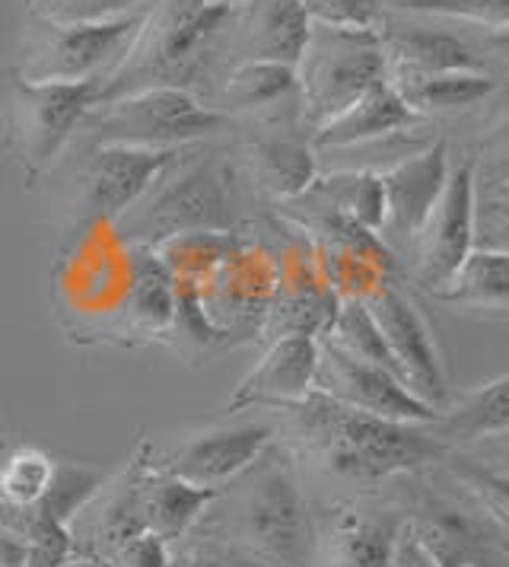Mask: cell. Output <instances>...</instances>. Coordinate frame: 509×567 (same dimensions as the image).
Listing matches in <instances>:
<instances>
[{
	"label": "cell",
	"mask_w": 509,
	"mask_h": 567,
	"mask_svg": "<svg viewBox=\"0 0 509 567\" xmlns=\"http://www.w3.org/2000/svg\"><path fill=\"white\" fill-rule=\"evenodd\" d=\"M446 446H468L478 440H503L509 431V377L500 373L481 386L449 392L433 421Z\"/></svg>",
	"instance_id": "cell-23"
},
{
	"label": "cell",
	"mask_w": 509,
	"mask_h": 567,
	"mask_svg": "<svg viewBox=\"0 0 509 567\" xmlns=\"http://www.w3.org/2000/svg\"><path fill=\"white\" fill-rule=\"evenodd\" d=\"M100 103V80L35 83L10 71L3 86L7 147L29 182L42 179L76 137L83 115Z\"/></svg>",
	"instance_id": "cell-8"
},
{
	"label": "cell",
	"mask_w": 509,
	"mask_h": 567,
	"mask_svg": "<svg viewBox=\"0 0 509 567\" xmlns=\"http://www.w3.org/2000/svg\"><path fill=\"white\" fill-rule=\"evenodd\" d=\"M278 414L249 417V421H232L217 424L210 431L191 434L169 450H153L147 453V463L156 472L185 478L201 488H220L229 478H236L246 465L254 463V456L278 440Z\"/></svg>",
	"instance_id": "cell-12"
},
{
	"label": "cell",
	"mask_w": 509,
	"mask_h": 567,
	"mask_svg": "<svg viewBox=\"0 0 509 567\" xmlns=\"http://www.w3.org/2000/svg\"><path fill=\"white\" fill-rule=\"evenodd\" d=\"M178 151L90 144L76 169V205L83 207V217L105 224L118 220L163 176Z\"/></svg>",
	"instance_id": "cell-14"
},
{
	"label": "cell",
	"mask_w": 509,
	"mask_h": 567,
	"mask_svg": "<svg viewBox=\"0 0 509 567\" xmlns=\"http://www.w3.org/2000/svg\"><path fill=\"white\" fill-rule=\"evenodd\" d=\"M173 555V545L153 533H141L134 539H127L125 545H118L105 567H166Z\"/></svg>",
	"instance_id": "cell-39"
},
{
	"label": "cell",
	"mask_w": 509,
	"mask_h": 567,
	"mask_svg": "<svg viewBox=\"0 0 509 567\" xmlns=\"http://www.w3.org/2000/svg\"><path fill=\"white\" fill-rule=\"evenodd\" d=\"M322 205L347 214L366 230H380L382 224V185L376 173L370 169H334L331 176L315 179L305 188Z\"/></svg>",
	"instance_id": "cell-32"
},
{
	"label": "cell",
	"mask_w": 509,
	"mask_h": 567,
	"mask_svg": "<svg viewBox=\"0 0 509 567\" xmlns=\"http://www.w3.org/2000/svg\"><path fill=\"white\" fill-rule=\"evenodd\" d=\"M236 173L224 156L195 147H181L163 169V176L112 220L115 236L127 246L156 249L159 243L185 233L236 230Z\"/></svg>",
	"instance_id": "cell-4"
},
{
	"label": "cell",
	"mask_w": 509,
	"mask_h": 567,
	"mask_svg": "<svg viewBox=\"0 0 509 567\" xmlns=\"http://www.w3.org/2000/svg\"><path fill=\"white\" fill-rule=\"evenodd\" d=\"M405 529L439 567L507 565V526L468 497L417 491L405 507Z\"/></svg>",
	"instance_id": "cell-9"
},
{
	"label": "cell",
	"mask_w": 509,
	"mask_h": 567,
	"mask_svg": "<svg viewBox=\"0 0 509 567\" xmlns=\"http://www.w3.org/2000/svg\"><path fill=\"white\" fill-rule=\"evenodd\" d=\"M224 13L227 3L217 0H153L122 61L100 80L96 105L156 86L185 90L210 105L214 86L227 71L220 52Z\"/></svg>",
	"instance_id": "cell-3"
},
{
	"label": "cell",
	"mask_w": 509,
	"mask_h": 567,
	"mask_svg": "<svg viewBox=\"0 0 509 567\" xmlns=\"http://www.w3.org/2000/svg\"><path fill=\"white\" fill-rule=\"evenodd\" d=\"M424 118L414 115L398 96V90L388 83V78L373 83L366 93H360L344 112H337L325 125L309 134V144L319 151H351L360 144H373L382 137H392L398 131L417 128Z\"/></svg>",
	"instance_id": "cell-22"
},
{
	"label": "cell",
	"mask_w": 509,
	"mask_h": 567,
	"mask_svg": "<svg viewBox=\"0 0 509 567\" xmlns=\"http://www.w3.org/2000/svg\"><path fill=\"white\" fill-rule=\"evenodd\" d=\"M309 23H325L341 29H380L382 0H297Z\"/></svg>",
	"instance_id": "cell-36"
},
{
	"label": "cell",
	"mask_w": 509,
	"mask_h": 567,
	"mask_svg": "<svg viewBox=\"0 0 509 567\" xmlns=\"http://www.w3.org/2000/svg\"><path fill=\"white\" fill-rule=\"evenodd\" d=\"M236 128V118L224 115L185 90H141L112 103L93 105L80 131L90 144H125L150 151L195 147L214 134Z\"/></svg>",
	"instance_id": "cell-6"
},
{
	"label": "cell",
	"mask_w": 509,
	"mask_h": 567,
	"mask_svg": "<svg viewBox=\"0 0 509 567\" xmlns=\"http://www.w3.org/2000/svg\"><path fill=\"white\" fill-rule=\"evenodd\" d=\"M319 341H329V344H334L337 351H344V354L354 358V361L380 367V370L392 373V377L405 386V380H402V373H398V363L392 358L388 344L382 341L380 326H376V319L366 310L363 297H341L337 312H334V319H331L329 332L319 338Z\"/></svg>",
	"instance_id": "cell-30"
},
{
	"label": "cell",
	"mask_w": 509,
	"mask_h": 567,
	"mask_svg": "<svg viewBox=\"0 0 509 567\" xmlns=\"http://www.w3.org/2000/svg\"><path fill=\"white\" fill-rule=\"evenodd\" d=\"M309 35V17L297 0H232L220 27V52L229 64L271 61L293 68Z\"/></svg>",
	"instance_id": "cell-17"
},
{
	"label": "cell",
	"mask_w": 509,
	"mask_h": 567,
	"mask_svg": "<svg viewBox=\"0 0 509 567\" xmlns=\"http://www.w3.org/2000/svg\"><path fill=\"white\" fill-rule=\"evenodd\" d=\"M188 536L236 548L264 567H309L312 507L293 450L271 440L252 465L217 488Z\"/></svg>",
	"instance_id": "cell-2"
},
{
	"label": "cell",
	"mask_w": 509,
	"mask_h": 567,
	"mask_svg": "<svg viewBox=\"0 0 509 567\" xmlns=\"http://www.w3.org/2000/svg\"><path fill=\"white\" fill-rule=\"evenodd\" d=\"M166 567H264L261 561H254L249 555L217 545V542L198 539V536H185L181 542L173 545L169 565Z\"/></svg>",
	"instance_id": "cell-37"
},
{
	"label": "cell",
	"mask_w": 509,
	"mask_h": 567,
	"mask_svg": "<svg viewBox=\"0 0 509 567\" xmlns=\"http://www.w3.org/2000/svg\"><path fill=\"white\" fill-rule=\"evenodd\" d=\"M54 460L39 446H17L0 463V501L10 507H35L51 485Z\"/></svg>",
	"instance_id": "cell-33"
},
{
	"label": "cell",
	"mask_w": 509,
	"mask_h": 567,
	"mask_svg": "<svg viewBox=\"0 0 509 567\" xmlns=\"http://www.w3.org/2000/svg\"><path fill=\"white\" fill-rule=\"evenodd\" d=\"M388 83L398 90L407 109L420 118L471 109L500 90V80L487 71H446V74H398V71H392Z\"/></svg>",
	"instance_id": "cell-26"
},
{
	"label": "cell",
	"mask_w": 509,
	"mask_h": 567,
	"mask_svg": "<svg viewBox=\"0 0 509 567\" xmlns=\"http://www.w3.org/2000/svg\"><path fill=\"white\" fill-rule=\"evenodd\" d=\"M32 7H42V3H51V0H29Z\"/></svg>",
	"instance_id": "cell-44"
},
{
	"label": "cell",
	"mask_w": 509,
	"mask_h": 567,
	"mask_svg": "<svg viewBox=\"0 0 509 567\" xmlns=\"http://www.w3.org/2000/svg\"><path fill=\"white\" fill-rule=\"evenodd\" d=\"M144 23V10L112 20H49L32 10L13 74L35 83L105 80Z\"/></svg>",
	"instance_id": "cell-7"
},
{
	"label": "cell",
	"mask_w": 509,
	"mask_h": 567,
	"mask_svg": "<svg viewBox=\"0 0 509 567\" xmlns=\"http://www.w3.org/2000/svg\"><path fill=\"white\" fill-rule=\"evenodd\" d=\"M134 3L141 0H51L42 7H32L35 13L49 17V20H112V17H125L134 13Z\"/></svg>",
	"instance_id": "cell-38"
},
{
	"label": "cell",
	"mask_w": 509,
	"mask_h": 567,
	"mask_svg": "<svg viewBox=\"0 0 509 567\" xmlns=\"http://www.w3.org/2000/svg\"><path fill=\"white\" fill-rule=\"evenodd\" d=\"M507 134L494 131L481 156H471V207H475V249L507 252L509 227V166Z\"/></svg>",
	"instance_id": "cell-24"
},
{
	"label": "cell",
	"mask_w": 509,
	"mask_h": 567,
	"mask_svg": "<svg viewBox=\"0 0 509 567\" xmlns=\"http://www.w3.org/2000/svg\"><path fill=\"white\" fill-rule=\"evenodd\" d=\"M297 105L309 134L344 112L360 93L388 78L380 32L309 23L300 61L293 64Z\"/></svg>",
	"instance_id": "cell-5"
},
{
	"label": "cell",
	"mask_w": 509,
	"mask_h": 567,
	"mask_svg": "<svg viewBox=\"0 0 509 567\" xmlns=\"http://www.w3.org/2000/svg\"><path fill=\"white\" fill-rule=\"evenodd\" d=\"M446 463H453V478L465 488V497L475 501L484 514L494 516L500 526H509V478L503 468H490V465L475 463L458 456L453 450L446 456Z\"/></svg>",
	"instance_id": "cell-35"
},
{
	"label": "cell",
	"mask_w": 509,
	"mask_h": 567,
	"mask_svg": "<svg viewBox=\"0 0 509 567\" xmlns=\"http://www.w3.org/2000/svg\"><path fill=\"white\" fill-rule=\"evenodd\" d=\"M398 10L417 17H436L449 23H471L490 32L494 39H507L509 0H395Z\"/></svg>",
	"instance_id": "cell-34"
},
{
	"label": "cell",
	"mask_w": 509,
	"mask_h": 567,
	"mask_svg": "<svg viewBox=\"0 0 509 567\" xmlns=\"http://www.w3.org/2000/svg\"><path fill=\"white\" fill-rule=\"evenodd\" d=\"M363 303L376 319L382 341L388 344L392 358L398 363V373L405 380L407 392L439 412L453 389L446 380V363H443L427 316L420 312L411 293H405L392 281L370 290L363 297Z\"/></svg>",
	"instance_id": "cell-11"
},
{
	"label": "cell",
	"mask_w": 509,
	"mask_h": 567,
	"mask_svg": "<svg viewBox=\"0 0 509 567\" xmlns=\"http://www.w3.org/2000/svg\"><path fill=\"white\" fill-rule=\"evenodd\" d=\"M278 258L268 246L239 236L236 249L201 287V307L207 319L227 336L258 338L261 319L274 300Z\"/></svg>",
	"instance_id": "cell-13"
},
{
	"label": "cell",
	"mask_w": 509,
	"mask_h": 567,
	"mask_svg": "<svg viewBox=\"0 0 509 567\" xmlns=\"http://www.w3.org/2000/svg\"><path fill=\"white\" fill-rule=\"evenodd\" d=\"M392 567H439L433 561L430 555L417 545V542L411 539V533L402 529V536H398V545H395V555H392Z\"/></svg>",
	"instance_id": "cell-40"
},
{
	"label": "cell",
	"mask_w": 509,
	"mask_h": 567,
	"mask_svg": "<svg viewBox=\"0 0 509 567\" xmlns=\"http://www.w3.org/2000/svg\"><path fill=\"white\" fill-rule=\"evenodd\" d=\"M217 497V488H201L191 485L185 478L156 472L147 463V475H144V519H147V533L166 539L169 545L181 542L195 523L201 519L207 504Z\"/></svg>",
	"instance_id": "cell-28"
},
{
	"label": "cell",
	"mask_w": 509,
	"mask_h": 567,
	"mask_svg": "<svg viewBox=\"0 0 509 567\" xmlns=\"http://www.w3.org/2000/svg\"><path fill=\"white\" fill-rule=\"evenodd\" d=\"M297 96L293 68L271 61H242L229 64L224 78L217 80L210 109L232 115L236 112H271Z\"/></svg>",
	"instance_id": "cell-27"
},
{
	"label": "cell",
	"mask_w": 509,
	"mask_h": 567,
	"mask_svg": "<svg viewBox=\"0 0 509 567\" xmlns=\"http://www.w3.org/2000/svg\"><path fill=\"white\" fill-rule=\"evenodd\" d=\"M405 507L363 491L312 514L309 567H392Z\"/></svg>",
	"instance_id": "cell-10"
},
{
	"label": "cell",
	"mask_w": 509,
	"mask_h": 567,
	"mask_svg": "<svg viewBox=\"0 0 509 567\" xmlns=\"http://www.w3.org/2000/svg\"><path fill=\"white\" fill-rule=\"evenodd\" d=\"M380 42L388 74H446V71H484L478 49L449 29L427 23H395L382 13Z\"/></svg>",
	"instance_id": "cell-21"
},
{
	"label": "cell",
	"mask_w": 509,
	"mask_h": 567,
	"mask_svg": "<svg viewBox=\"0 0 509 567\" xmlns=\"http://www.w3.org/2000/svg\"><path fill=\"white\" fill-rule=\"evenodd\" d=\"M449 163H453L449 144L443 137H436L424 151L405 156L376 173L382 185V224L376 236L388 246L392 256L402 246L411 249L414 236L424 227L430 207L436 205V198L446 185Z\"/></svg>",
	"instance_id": "cell-15"
},
{
	"label": "cell",
	"mask_w": 509,
	"mask_h": 567,
	"mask_svg": "<svg viewBox=\"0 0 509 567\" xmlns=\"http://www.w3.org/2000/svg\"><path fill=\"white\" fill-rule=\"evenodd\" d=\"M278 412V431L287 434L283 443L300 463L360 491H373L402 475H420L453 453V446L436 437L433 421L414 424L356 412L319 389Z\"/></svg>",
	"instance_id": "cell-1"
},
{
	"label": "cell",
	"mask_w": 509,
	"mask_h": 567,
	"mask_svg": "<svg viewBox=\"0 0 509 567\" xmlns=\"http://www.w3.org/2000/svg\"><path fill=\"white\" fill-rule=\"evenodd\" d=\"M7 437H10V434H7V424H3V417H0V456H3L7 450H10V443H7Z\"/></svg>",
	"instance_id": "cell-43"
},
{
	"label": "cell",
	"mask_w": 509,
	"mask_h": 567,
	"mask_svg": "<svg viewBox=\"0 0 509 567\" xmlns=\"http://www.w3.org/2000/svg\"><path fill=\"white\" fill-rule=\"evenodd\" d=\"M0 567H29V542L0 529Z\"/></svg>",
	"instance_id": "cell-41"
},
{
	"label": "cell",
	"mask_w": 509,
	"mask_h": 567,
	"mask_svg": "<svg viewBox=\"0 0 509 567\" xmlns=\"http://www.w3.org/2000/svg\"><path fill=\"white\" fill-rule=\"evenodd\" d=\"M475 249V207H471V156L449 163L446 185L430 207L424 227L417 230L414 252V278L427 290L446 281L461 258Z\"/></svg>",
	"instance_id": "cell-16"
},
{
	"label": "cell",
	"mask_w": 509,
	"mask_h": 567,
	"mask_svg": "<svg viewBox=\"0 0 509 567\" xmlns=\"http://www.w3.org/2000/svg\"><path fill=\"white\" fill-rule=\"evenodd\" d=\"M236 243H239V230L185 233V236H173V239L159 243L153 252L169 268L173 281L204 287L210 281V275L220 268V261L236 249Z\"/></svg>",
	"instance_id": "cell-31"
},
{
	"label": "cell",
	"mask_w": 509,
	"mask_h": 567,
	"mask_svg": "<svg viewBox=\"0 0 509 567\" xmlns=\"http://www.w3.org/2000/svg\"><path fill=\"white\" fill-rule=\"evenodd\" d=\"M217 3H232V0H217Z\"/></svg>",
	"instance_id": "cell-45"
},
{
	"label": "cell",
	"mask_w": 509,
	"mask_h": 567,
	"mask_svg": "<svg viewBox=\"0 0 509 567\" xmlns=\"http://www.w3.org/2000/svg\"><path fill=\"white\" fill-rule=\"evenodd\" d=\"M127 256H131V268H127L125 312L131 332L163 336L176 310V281L153 249L127 246Z\"/></svg>",
	"instance_id": "cell-29"
},
{
	"label": "cell",
	"mask_w": 509,
	"mask_h": 567,
	"mask_svg": "<svg viewBox=\"0 0 509 567\" xmlns=\"http://www.w3.org/2000/svg\"><path fill=\"white\" fill-rule=\"evenodd\" d=\"M315 363H319V338L287 336L268 341L264 358L236 386L227 402V412L239 414L246 409L278 412L283 405L300 402L315 389Z\"/></svg>",
	"instance_id": "cell-20"
},
{
	"label": "cell",
	"mask_w": 509,
	"mask_h": 567,
	"mask_svg": "<svg viewBox=\"0 0 509 567\" xmlns=\"http://www.w3.org/2000/svg\"><path fill=\"white\" fill-rule=\"evenodd\" d=\"M290 103H297V96ZM290 103L271 109L261 134H254L246 147L252 185L274 202H290L319 179V154L309 144V134H300L305 128L300 105Z\"/></svg>",
	"instance_id": "cell-18"
},
{
	"label": "cell",
	"mask_w": 509,
	"mask_h": 567,
	"mask_svg": "<svg viewBox=\"0 0 509 567\" xmlns=\"http://www.w3.org/2000/svg\"><path fill=\"white\" fill-rule=\"evenodd\" d=\"M61 567H105L102 561H96V558H83V555H74V558H67Z\"/></svg>",
	"instance_id": "cell-42"
},
{
	"label": "cell",
	"mask_w": 509,
	"mask_h": 567,
	"mask_svg": "<svg viewBox=\"0 0 509 567\" xmlns=\"http://www.w3.org/2000/svg\"><path fill=\"white\" fill-rule=\"evenodd\" d=\"M315 389L356 412L380 414L392 421H414V424L436 421V409L424 405L417 395H411L392 373H385L373 363L347 358L329 341H319Z\"/></svg>",
	"instance_id": "cell-19"
},
{
	"label": "cell",
	"mask_w": 509,
	"mask_h": 567,
	"mask_svg": "<svg viewBox=\"0 0 509 567\" xmlns=\"http://www.w3.org/2000/svg\"><path fill=\"white\" fill-rule=\"evenodd\" d=\"M430 297L446 307L490 312L497 319H507L509 256L500 249H471L446 281L433 287Z\"/></svg>",
	"instance_id": "cell-25"
}]
</instances>
